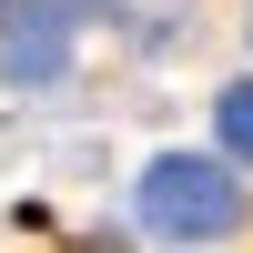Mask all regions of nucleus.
Returning <instances> with one entry per match:
<instances>
[{"mask_svg":"<svg viewBox=\"0 0 253 253\" xmlns=\"http://www.w3.org/2000/svg\"><path fill=\"white\" fill-rule=\"evenodd\" d=\"M233 182H223V162H193V152H162L152 172H142V223L152 233H172V243H213V233H233Z\"/></svg>","mask_w":253,"mask_h":253,"instance_id":"nucleus-1","label":"nucleus"},{"mask_svg":"<svg viewBox=\"0 0 253 253\" xmlns=\"http://www.w3.org/2000/svg\"><path fill=\"white\" fill-rule=\"evenodd\" d=\"M223 142H233V152H253V81H233V91H223Z\"/></svg>","mask_w":253,"mask_h":253,"instance_id":"nucleus-2","label":"nucleus"}]
</instances>
